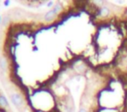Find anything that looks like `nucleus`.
<instances>
[{
    "mask_svg": "<svg viewBox=\"0 0 127 112\" xmlns=\"http://www.w3.org/2000/svg\"><path fill=\"white\" fill-rule=\"evenodd\" d=\"M10 22H11V17H10V15L5 14L4 17H2V22H1L2 27L6 26V25H7Z\"/></svg>",
    "mask_w": 127,
    "mask_h": 112,
    "instance_id": "obj_6",
    "label": "nucleus"
},
{
    "mask_svg": "<svg viewBox=\"0 0 127 112\" xmlns=\"http://www.w3.org/2000/svg\"><path fill=\"white\" fill-rule=\"evenodd\" d=\"M9 68V62L5 56H0V69L3 73H5Z\"/></svg>",
    "mask_w": 127,
    "mask_h": 112,
    "instance_id": "obj_3",
    "label": "nucleus"
},
{
    "mask_svg": "<svg viewBox=\"0 0 127 112\" xmlns=\"http://www.w3.org/2000/svg\"><path fill=\"white\" fill-rule=\"evenodd\" d=\"M56 16H57V14L53 11V10L51 9L44 15V19L45 20L46 22H51L56 18Z\"/></svg>",
    "mask_w": 127,
    "mask_h": 112,
    "instance_id": "obj_4",
    "label": "nucleus"
},
{
    "mask_svg": "<svg viewBox=\"0 0 127 112\" xmlns=\"http://www.w3.org/2000/svg\"><path fill=\"white\" fill-rule=\"evenodd\" d=\"M1 22H2V17L0 16V24H1Z\"/></svg>",
    "mask_w": 127,
    "mask_h": 112,
    "instance_id": "obj_12",
    "label": "nucleus"
},
{
    "mask_svg": "<svg viewBox=\"0 0 127 112\" xmlns=\"http://www.w3.org/2000/svg\"><path fill=\"white\" fill-rule=\"evenodd\" d=\"M10 104L8 100L6 99V97L4 96V95L0 94V108L1 109H9Z\"/></svg>",
    "mask_w": 127,
    "mask_h": 112,
    "instance_id": "obj_5",
    "label": "nucleus"
},
{
    "mask_svg": "<svg viewBox=\"0 0 127 112\" xmlns=\"http://www.w3.org/2000/svg\"><path fill=\"white\" fill-rule=\"evenodd\" d=\"M78 112H89V111L87 109L84 108V107H81V108L79 109V110H78Z\"/></svg>",
    "mask_w": 127,
    "mask_h": 112,
    "instance_id": "obj_9",
    "label": "nucleus"
},
{
    "mask_svg": "<svg viewBox=\"0 0 127 112\" xmlns=\"http://www.w3.org/2000/svg\"><path fill=\"white\" fill-rule=\"evenodd\" d=\"M125 14L126 15V17H127V8L125 9Z\"/></svg>",
    "mask_w": 127,
    "mask_h": 112,
    "instance_id": "obj_11",
    "label": "nucleus"
},
{
    "mask_svg": "<svg viewBox=\"0 0 127 112\" xmlns=\"http://www.w3.org/2000/svg\"><path fill=\"white\" fill-rule=\"evenodd\" d=\"M10 98L11 101L13 104L15 105L16 108H18V110H23L25 108V99H24L23 96L20 93L18 92H13L11 94H10Z\"/></svg>",
    "mask_w": 127,
    "mask_h": 112,
    "instance_id": "obj_1",
    "label": "nucleus"
},
{
    "mask_svg": "<svg viewBox=\"0 0 127 112\" xmlns=\"http://www.w3.org/2000/svg\"><path fill=\"white\" fill-rule=\"evenodd\" d=\"M52 10H53V11L58 15V13L63 10V5H62L61 3H57V4H55V5L52 7Z\"/></svg>",
    "mask_w": 127,
    "mask_h": 112,
    "instance_id": "obj_7",
    "label": "nucleus"
},
{
    "mask_svg": "<svg viewBox=\"0 0 127 112\" xmlns=\"http://www.w3.org/2000/svg\"><path fill=\"white\" fill-rule=\"evenodd\" d=\"M110 12H111V11L107 6H100V7H97V9L96 10L95 15L97 17H105L108 16Z\"/></svg>",
    "mask_w": 127,
    "mask_h": 112,
    "instance_id": "obj_2",
    "label": "nucleus"
},
{
    "mask_svg": "<svg viewBox=\"0 0 127 112\" xmlns=\"http://www.w3.org/2000/svg\"><path fill=\"white\" fill-rule=\"evenodd\" d=\"M10 4H11V1H10V0H6V1H4V5L5 6V7L9 6Z\"/></svg>",
    "mask_w": 127,
    "mask_h": 112,
    "instance_id": "obj_8",
    "label": "nucleus"
},
{
    "mask_svg": "<svg viewBox=\"0 0 127 112\" xmlns=\"http://www.w3.org/2000/svg\"><path fill=\"white\" fill-rule=\"evenodd\" d=\"M55 4H54V2L53 1H50L49 3H47V6L48 7H53Z\"/></svg>",
    "mask_w": 127,
    "mask_h": 112,
    "instance_id": "obj_10",
    "label": "nucleus"
}]
</instances>
